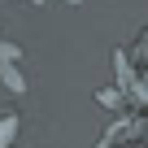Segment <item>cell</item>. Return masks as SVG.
I'll return each instance as SVG.
<instances>
[{"label": "cell", "mask_w": 148, "mask_h": 148, "mask_svg": "<svg viewBox=\"0 0 148 148\" xmlns=\"http://www.w3.org/2000/svg\"><path fill=\"white\" fill-rule=\"evenodd\" d=\"M18 126H22L18 113H0V148H9V144L18 139Z\"/></svg>", "instance_id": "3"}, {"label": "cell", "mask_w": 148, "mask_h": 148, "mask_svg": "<svg viewBox=\"0 0 148 148\" xmlns=\"http://www.w3.org/2000/svg\"><path fill=\"white\" fill-rule=\"evenodd\" d=\"M0 83H5L13 96H22L26 92V52L0 31Z\"/></svg>", "instance_id": "2"}, {"label": "cell", "mask_w": 148, "mask_h": 148, "mask_svg": "<svg viewBox=\"0 0 148 148\" xmlns=\"http://www.w3.org/2000/svg\"><path fill=\"white\" fill-rule=\"evenodd\" d=\"M18 5H31V9H39V5H48V0H18ZM61 5H83V0H61Z\"/></svg>", "instance_id": "4"}, {"label": "cell", "mask_w": 148, "mask_h": 148, "mask_svg": "<svg viewBox=\"0 0 148 148\" xmlns=\"http://www.w3.org/2000/svg\"><path fill=\"white\" fill-rule=\"evenodd\" d=\"M113 70H118V96L131 109H148V26L135 35L131 48H113Z\"/></svg>", "instance_id": "1"}]
</instances>
